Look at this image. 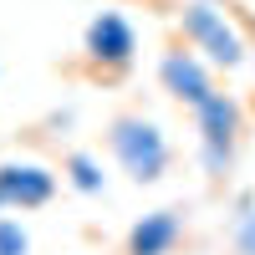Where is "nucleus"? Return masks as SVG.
<instances>
[{"mask_svg":"<svg viewBox=\"0 0 255 255\" xmlns=\"http://www.w3.org/2000/svg\"><path fill=\"white\" fill-rule=\"evenodd\" d=\"M179 31L189 41V51H199L215 72H235V67L250 61L240 20L230 15L220 0H184L179 5Z\"/></svg>","mask_w":255,"mask_h":255,"instance_id":"1","label":"nucleus"},{"mask_svg":"<svg viewBox=\"0 0 255 255\" xmlns=\"http://www.w3.org/2000/svg\"><path fill=\"white\" fill-rule=\"evenodd\" d=\"M108 148H113L118 168H123L133 184H158V179L168 174V163H174L168 133H163L153 118H143V113H123V118H113V128H108Z\"/></svg>","mask_w":255,"mask_h":255,"instance_id":"2","label":"nucleus"},{"mask_svg":"<svg viewBox=\"0 0 255 255\" xmlns=\"http://www.w3.org/2000/svg\"><path fill=\"white\" fill-rule=\"evenodd\" d=\"M194 133H199V168L204 179H225L235 168V148L245 133V108L230 92H209L199 108H194Z\"/></svg>","mask_w":255,"mask_h":255,"instance_id":"3","label":"nucleus"},{"mask_svg":"<svg viewBox=\"0 0 255 255\" xmlns=\"http://www.w3.org/2000/svg\"><path fill=\"white\" fill-rule=\"evenodd\" d=\"M82 56L92 61L97 72H128L138 56V31L123 10H97L82 31Z\"/></svg>","mask_w":255,"mask_h":255,"instance_id":"4","label":"nucleus"},{"mask_svg":"<svg viewBox=\"0 0 255 255\" xmlns=\"http://www.w3.org/2000/svg\"><path fill=\"white\" fill-rule=\"evenodd\" d=\"M158 82H163V92L174 97V102H184V108L194 113L199 102L215 92V67H209L199 51L174 46V51H163V56H158Z\"/></svg>","mask_w":255,"mask_h":255,"instance_id":"5","label":"nucleus"},{"mask_svg":"<svg viewBox=\"0 0 255 255\" xmlns=\"http://www.w3.org/2000/svg\"><path fill=\"white\" fill-rule=\"evenodd\" d=\"M0 199H5V209H46L56 199V174L46 163L10 158L0 163Z\"/></svg>","mask_w":255,"mask_h":255,"instance_id":"6","label":"nucleus"},{"mask_svg":"<svg viewBox=\"0 0 255 255\" xmlns=\"http://www.w3.org/2000/svg\"><path fill=\"white\" fill-rule=\"evenodd\" d=\"M184 235V220H179V209H148V215L128 230V245L123 255H174Z\"/></svg>","mask_w":255,"mask_h":255,"instance_id":"7","label":"nucleus"},{"mask_svg":"<svg viewBox=\"0 0 255 255\" xmlns=\"http://www.w3.org/2000/svg\"><path fill=\"white\" fill-rule=\"evenodd\" d=\"M61 174H67V184L77 189V194H102V189H108L102 158H97V153H87V148H72V153L61 158Z\"/></svg>","mask_w":255,"mask_h":255,"instance_id":"8","label":"nucleus"},{"mask_svg":"<svg viewBox=\"0 0 255 255\" xmlns=\"http://www.w3.org/2000/svg\"><path fill=\"white\" fill-rule=\"evenodd\" d=\"M0 255H31V235H26V225L10 220V215H0Z\"/></svg>","mask_w":255,"mask_h":255,"instance_id":"9","label":"nucleus"},{"mask_svg":"<svg viewBox=\"0 0 255 255\" xmlns=\"http://www.w3.org/2000/svg\"><path fill=\"white\" fill-rule=\"evenodd\" d=\"M230 245H235V255H255V204L235 215V230H230Z\"/></svg>","mask_w":255,"mask_h":255,"instance_id":"10","label":"nucleus"},{"mask_svg":"<svg viewBox=\"0 0 255 255\" xmlns=\"http://www.w3.org/2000/svg\"><path fill=\"white\" fill-rule=\"evenodd\" d=\"M0 215H5V199H0Z\"/></svg>","mask_w":255,"mask_h":255,"instance_id":"11","label":"nucleus"}]
</instances>
